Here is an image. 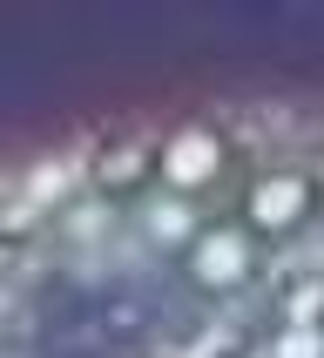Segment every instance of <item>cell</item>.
<instances>
[{
    "instance_id": "cell-12",
    "label": "cell",
    "mask_w": 324,
    "mask_h": 358,
    "mask_svg": "<svg viewBox=\"0 0 324 358\" xmlns=\"http://www.w3.org/2000/svg\"><path fill=\"white\" fill-rule=\"evenodd\" d=\"M0 358H20V352H0Z\"/></svg>"
},
{
    "instance_id": "cell-10",
    "label": "cell",
    "mask_w": 324,
    "mask_h": 358,
    "mask_svg": "<svg viewBox=\"0 0 324 358\" xmlns=\"http://www.w3.org/2000/svg\"><path fill=\"white\" fill-rule=\"evenodd\" d=\"M311 176H318V189H324V129H318V142H311Z\"/></svg>"
},
{
    "instance_id": "cell-8",
    "label": "cell",
    "mask_w": 324,
    "mask_h": 358,
    "mask_svg": "<svg viewBox=\"0 0 324 358\" xmlns=\"http://www.w3.org/2000/svg\"><path fill=\"white\" fill-rule=\"evenodd\" d=\"M263 352L270 358H324V318H277Z\"/></svg>"
},
{
    "instance_id": "cell-6",
    "label": "cell",
    "mask_w": 324,
    "mask_h": 358,
    "mask_svg": "<svg viewBox=\"0 0 324 358\" xmlns=\"http://www.w3.org/2000/svg\"><path fill=\"white\" fill-rule=\"evenodd\" d=\"M135 223H142V237H149V243H189L202 230V210L182 196V189H149Z\"/></svg>"
},
{
    "instance_id": "cell-5",
    "label": "cell",
    "mask_w": 324,
    "mask_h": 358,
    "mask_svg": "<svg viewBox=\"0 0 324 358\" xmlns=\"http://www.w3.org/2000/svg\"><path fill=\"white\" fill-rule=\"evenodd\" d=\"M156 169V149H142L135 136H115V142H88V182H95L101 196L122 189V182H142Z\"/></svg>"
},
{
    "instance_id": "cell-3",
    "label": "cell",
    "mask_w": 324,
    "mask_h": 358,
    "mask_svg": "<svg viewBox=\"0 0 324 358\" xmlns=\"http://www.w3.org/2000/svg\"><path fill=\"white\" fill-rule=\"evenodd\" d=\"M182 271L202 284V291H243L257 257H250V237H243L237 223H202L189 250H182Z\"/></svg>"
},
{
    "instance_id": "cell-1",
    "label": "cell",
    "mask_w": 324,
    "mask_h": 358,
    "mask_svg": "<svg viewBox=\"0 0 324 358\" xmlns=\"http://www.w3.org/2000/svg\"><path fill=\"white\" fill-rule=\"evenodd\" d=\"M318 176H311V162H263L257 176L243 182V217H250V230H263V237H297L304 223L318 217Z\"/></svg>"
},
{
    "instance_id": "cell-2",
    "label": "cell",
    "mask_w": 324,
    "mask_h": 358,
    "mask_svg": "<svg viewBox=\"0 0 324 358\" xmlns=\"http://www.w3.org/2000/svg\"><path fill=\"white\" fill-rule=\"evenodd\" d=\"M223 162H230V142H223L216 122H202V115H182L162 129L156 142V169H162V189H202V182H216L223 176Z\"/></svg>"
},
{
    "instance_id": "cell-9",
    "label": "cell",
    "mask_w": 324,
    "mask_h": 358,
    "mask_svg": "<svg viewBox=\"0 0 324 358\" xmlns=\"http://www.w3.org/2000/svg\"><path fill=\"white\" fill-rule=\"evenodd\" d=\"M34 230H40V203H27L14 182V196H0V237L14 243V237H34Z\"/></svg>"
},
{
    "instance_id": "cell-11",
    "label": "cell",
    "mask_w": 324,
    "mask_h": 358,
    "mask_svg": "<svg viewBox=\"0 0 324 358\" xmlns=\"http://www.w3.org/2000/svg\"><path fill=\"white\" fill-rule=\"evenodd\" d=\"M243 358H270V352H263V345H250V352H243Z\"/></svg>"
},
{
    "instance_id": "cell-4",
    "label": "cell",
    "mask_w": 324,
    "mask_h": 358,
    "mask_svg": "<svg viewBox=\"0 0 324 358\" xmlns=\"http://www.w3.org/2000/svg\"><path fill=\"white\" fill-rule=\"evenodd\" d=\"M88 176V142H68V149H34V156L20 162V196L27 203H68L75 196V182Z\"/></svg>"
},
{
    "instance_id": "cell-7",
    "label": "cell",
    "mask_w": 324,
    "mask_h": 358,
    "mask_svg": "<svg viewBox=\"0 0 324 358\" xmlns=\"http://www.w3.org/2000/svg\"><path fill=\"white\" fill-rule=\"evenodd\" d=\"M54 230L61 237H115V203L101 196V189H88V196H68L61 203V217H54Z\"/></svg>"
}]
</instances>
